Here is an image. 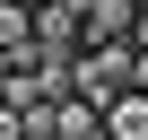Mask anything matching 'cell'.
Returning a JSON list of instances; mask_svg holds the SVG:
<instances>
[{
    "label": "cell",
    "instance_id": "6da1fadb",
    "mask_svg": "<svg viewBox=\"0 0 148 140\" xmlns=\"http://www.w3.org/2000/svg\"><path fill=\"white\" fill-rule=\"evenodd\" d=\"M131 70H139V44H87L70 61V96L113 105V96H131Z\"/></svg>",
    "mask_w": 148,
    "mask_h": 140
},
{
    "label": "cell",
    "instance_id": "7a4b0ae2",
    "mask_svg": "<svg viewBox=\"0 0 148 140\" xmlns=\"http://www.w3.org/2000/svg\"><path fill=\"white\" fill-rule=\"evenodd\" d=\"M79 53H87V18L70 9V0L35 9V61H79Z\"/></svg>",
    "mask_w": 148,
    "mask_h": 140
},
{
    "label": "cell",
    "instance_id": "3957f363",
    "mask_svg": "<svg viewBox=\"0 0 148 140\" xmlns=\"http://www.w3.org/2000/svg\"><path fill=\"white\" fill-rule=\"evenodd\" d=\"M52 140H105V105L61 96V105H52Z\"/></svg>",
    "mask_w": 148,
    "mask_h": 140
},
{
    "label": "cell",
    "instance_id": "277c9868",
    "mask_svg": "<svg viewBox=\"0 0 148 140\" xmlns=\"http://www.w3.org/2000/svg\"><path fill=\"white\" fill-rule=\"evenodd\" d=\"M105 140H148V96H139V88L105 105Z\"/></svg>",
    "mask_w": 148,
    "mask_h": 140
},
{
    "label": "cell",
    "instance_id": "5b68a950",
    "mask_svg": "<svg viewBox=\"0 0 148 140\" xmlns=\"http://www.w3.org/2000/svg\"><path fill=\"white\" fill-rule=\"evenodd\" d=\"M131 88H139V96H148V44H139V70H131Z\"/></svg>",
    "mask_w": 148,
    "mask_h": 140
},
{
    "label": "cell",
    "instance_id": "8992f818",
    "mask_svg": "<svg viewBox=\"0 0 148 140\" xmlns=\"http://www.w3.org/2000/svg\"><path fill=\"white\" fill-rule=\"evenodd\" d=\"M9 70H18V53H9V44H0V88H9Z\"/></svg>",
    "mask_w": 148,
    "mask_h": 140
}]
</instances>
